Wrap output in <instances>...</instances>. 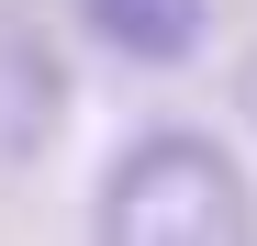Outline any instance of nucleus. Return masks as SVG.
Segmentation results:
<instances>
[{"label":"nucleus","mask_w":257,"mask_h":246,"mask_svg":"<svg viewBox=\"0 0 257 246\" xmlns=\"http://www.w3.org/2000/svg\"><path fill=\"white\" fill-rule=\"evenodd\" d=\"M78 34L123 67H190L201 34H212V0H67Z\"/></svg>","instance_id":"obj_3"},{"label":"nucleus","mask_w":257,"mask_h":246,"mask_svg":"<svg viewBox=\"0 0 257 246\" xmlns=\"http://www.w3.org/2000/svg\"><path fill=\"white\" fill-rule=\"evenodd\" d=\"M90 224L112 246H235V235H257V190H246V168H235L224 135L146 123V135H123V157L101 168Z\"/></svg>","instance_id":"obj_1"},{"label":"nucleus","mask_w":257,"mask_h":246,"mask_svg":"<svg viewBox=\"0 0 257 246\" xmlns=\"http://www.w3.org/2000/svg\"><path fill=\"white\" fill-rule=\"evenodd\" d=\"M56 123H67V56H56V34L34 23V12L0 0V168L45 157Z\"/></svg>","instance_id":"obj_2"},{"label":"nucleus","mask_w":257,"mask_h":246,"mask_svg":"<svg viewBox=\"0 0 257 246\" xmlns=\"http://www.w3.org/2000/svg\"><path fill=\"white\" fill-rule=\"evenodd\" d=\"M246 123H257V56H246Z\"/></svg>","instance_id":"obj_4"}]
</instances>
